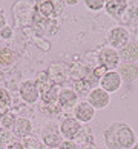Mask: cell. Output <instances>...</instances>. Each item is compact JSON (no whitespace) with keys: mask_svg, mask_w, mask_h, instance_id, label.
I'll list each match as a JSON object with an SVG mask.
<instances>
[{"mask_svg":"<svg viewBox=\"0 0 138 149\" xmlns=\"http://www.w3.org/2000/svg\"><path fill=\"white\" fill-rule=\"evenodd\" d=\"M104 140L109 149H132L135 143V134L128 125H110L104 132Z\"/></svg>","mask_w":138,"mask_h":149,"instance_id":"6da1fadb","label":"cell"},{"mask_svg":"<svg viewBox=\"0 0 138 149\" xmlns=\"http://www.w3.org/2000/svg\"><path fill=\"white\" fill-rule=\"evenodd\" d=\"M110 102V97L106 91H103L101 88H95L89 92L87 95V103L91 104L94 109H103L106 108Z\"/></svg>","mask_w":138,"mask_h":149,"instance_id":"7a4b0ae2","label":"cell"},{"mask_svg":"<svg viewBox=\"0 0 138 149\" xmlns=\"http://www.w3.org/2000/svg\"><path fill=\"white\" fill-rule=\"evenodd\" d=\"M100 85H101V89L109 92H115L120 89L121 86V79L120 75L115 72V71H107L101 79H100Z\"/></svg>","mask_w":138,"mask_h":149,"instance_id":"3957f363","label":"cell"},{"mask_svg":"<svg viewBox=\"0 0 138 149\" xmlns=\"http://www.w3.org/2000/svg\"><path fill=\"white\" fill-rule=\"evenodd\" d=\"M42 139H43V143L48 148H58L60 143H62V134H60V131L55 126L48 125L42 131Z\"/></svg>","mask_w":138,"mask_h":149,"instance_id":"277c9868","label":"cell"},{"mask_svg":"<svg viewBox=\"0 0 138 149\" xmlns=\"http://www.w3.org/2000/svg\"><path fill=\"white\" fill-rule=\"evenodd\" d=\"M80 129H81L80 121H77L75 118H66V120L62 121L60 134H62L66 140H72V139H77Z\"/></svg>","mask_w":138,"mask_h":149,"instance_id":"5b68a950","label":"cell"},{"mask_svg":"<svg viewBox=\"0 0 138 149\" xmlns=\"http://www.w3.org/2000/svg\"><path fill=\"white\" fill-rule=\"evenodd\" d=\"M20 95L26 103H35L40 97V91H38L35 81H23L20 86Z\"/></svg>","mask_w":138,"mask_h":149,"instance_id":"8992f818","label":"cell"},{"mask_svg":"<svg viewBox=\"0 0 138 149\" xmlns=\"http://www.w3.org/2000/svg\"><path fill=\"white\" fill-rule=\"evenodd\" d=\"M75 120L81 121V123H89L95 115V109L87 102H80L78 104H75Z\"/></svg>","mask_w":138,"mask_h":149,"instance_id":"52a82bcc","label":"cell"},{"mask_svg":"<svg viewBox=\"0 0 138 149\" xmlns=\"http://www.w3.org/2000/svg\"><path fill=\"white\" fill-rule=\"evenodd\" d=\"M100 62H101V66H104L109 71H112L115 66H118V62H120L118 52L112 48H104L100 52Z\"/></svg>","mask_w":138,"mask_h":149,"instance_id":"ba28073f","label":"cell"},{"mask_svg":"<svg viewBox=\"0 0 138 149\" xmlns=\"http://www.w3.org/2000/svg\"><path fill=\"white\" fill-rule=\"evenodd\" d=\"M62 3L63 2H42L37 5V9L40 11V14L43 17H57V15L62 13Z\"/></svg>","mask_w":138,"mask_h":149,"instance_id":"9c48e42d","label":"cell"},{"mask_svg":"<svg viewBox=\"0 0 138 149\" xmlns=\"http://www.w3.org/2000/svg\"><path fill=\"white\" fill-rule=\"evenodd\" d=\"M128 40H129V34L124 28H115L109 32V42L115 48H118V46L123 48L128 43Z\"/></svg>","mask_w":138,"mask_h":149,"instance_id":"30bf717a","label":"cell"},{"mask_svg":"<svg viewBox=\"0 0 138 149\" xmlns=\"http://www.w3.org/2000/svg\"><path fill=\"white\" fill-rule=\"evenodd\" d=\"M120 79H124L126 81H134L138 77V66L135 63H123L120 65L118 72Z\"/></svg>","mask_w":138,"mask_h":149,"instance_id":"8fae6325","label":"cell"},{"mask_svg":"<svg viewBox=\"0 0 138 149\" xmlns=\"http://www.w3.org/2000/svg\"><path fill=\"white\" fill-rule=\"evenodd\" d=\"M118 57L123 58L126 63H134L138 58V46L135 43H126V45L120 49Z\"/></svg>","mask_w":138,"mask_h":149,"instance_id":"7c38bea8","label":"cell"},{"mask_svg":"<svg viewBox=\"0 0 138 149\" xmlns=\"http://www.w3.org/2000/svg\"><path fill=\"white\" fill-rule=\"evenodd\" d=\"M58 103L62 104L63 108H71L75 106L77 102H78V95L75 94L74 89H62L58 92Z\"/></svg>","mask_w":138,"mask_h":149,"instance_id":"4fadbf2b","label":"cell"},{"mask_svg":"<svg viewBox=\"0 0 138 149\" xmlns=\"http://www.w3.org/2000/svg\"><path fill=\"white\" fill-rule=\"evenodd\" d=\"M12 129H14V134L17 137H28L32 132V125L28 118L21 117V118H15Z\"/></svg>","mask_w":138,"mask_h":149,"instance_id":"5bb4252c","label":"cell"},{"mask_svg":"<svg viewBox=\"0 0 138 149\" xmlns=\"http://www.w3.org/2000/svg\"><path fill=\"white\" fill-rule=\"evenodd\" d=\"M104 8L110 15L120 17L123 14V11L128 8V2L126 0H109V2H104Z\"/></svg>","mask_w":138,"mask_h":149,"instance_id":"9a60e30c","label":"cell"},{"mask_svg":"<svg viewBox=\"0 0 138 149\" xmlns=\"http://www.w3.org/2000/svg\"><path fill=\"white\" fill-rule=\"evenodd\" d=\"M40 94H42V100L45 103H54L58 98V88L54 83L48 85V86L43 88V89H40Z\"/></svg>","mask_w":138,"mask_h":149,"instance_id":"2e32d148","label":"cell"},{"mask_svg":"<svg viewBox=\"0 0 138 149\" xmlns=\"http://www.w3.org/2000/svg\"><path fill=\"white\" fill-rule=\"evenodd\" d=\"M92 83H95V81H91L89 79H86V77H85V79L77 80V83H75V94H77V95H89Z\"/></svg>","mask_w":138,"mask_h":149,"instance_id":"e0dca14e","label":"cell"},{"mask_svg":"<svg viewBox=\"0 0 138 149\" xmlns=\"http://www.w3.org/2000/svg\"><path fill=\"white\" fill-rule=\"evenodd\" d=\"M51 69H54V75H49V79H51V81L54 85H60V83H63L64 79H66V74H64V71L62 69V66L60 65H54Z\"/></svg>","mask_w":138,"mask_h":149,"instance_id":"ac0fdd59","label":"cell"},{"mask_svg":"<svg viewBox=\"0 0 138 149\" xmlns=\"http://www.w3.org/2000/svg\"><path fill=\"white\" fill-rule=\"evenodd\" d=\"M14 52H12V49H9V48H3V49H0V65H3V66H9V65H12L14 62Z\"/></svg>","mask_w":138,"mask_h":149,"instance_id":"d6986e66","label":"cell"},{"mask_svg":"<svg viewBox=\"0 0 138 149\" xmlns=\"http://www.w3.org/2000/svg\"><path fill=\"white\" fill-rule=\"evenodd\" d=\"M85 5L91 11H100L104 8V0H85Z\"/></svg>","mask_w":138,"mask_h":149,"instance_id":"ffe728a7","label":"cell"},{"mask_svg":"<svg viewBox=\"0 0 138 149\" xmlns=\"http://www.w3.org/2000/svg\"><path fill=\"white\" fill-rule=\"evenodd\" d=\"M11 102L9 92L6 89H0V106H8Z\"/></svg>","mask_w":138,"mask_h":149,"instance_id":"44dd1931","label":"cell"},{"mask_svg":"<svg viewBox=\"0 0 138 149\" xmlns=\"http://www.w3.org/2000/svg\"><path fill=\"white\" fill-rule=\"evenodd\" d=\"M14 121H15V117L12 114H6L5 117L2 118V125L5 128H11V126H14Z\"/></svg>","mask_w":138,"mask_h":149,"instance_id":"7402d4cb","label":"cell"},{"mask_svg":"<svg viewBox=\"0 0 138 149\" xmlns=\"http://www.w3.org/2000/svg\"><path fill=\"white\" fill-rule=\"evenodd\" d=\"M58 149H77V145H75L72 140H64V141L60 143Z\"/></svg>","mask_w":138,"mask_h":149,"instance_id":"603a6c76","label":"cell"},{"mask_svg":"<svg viewBox=\"0 0 138 149\" xmlns=\"http://www.w3.org/2000/svg\"><path fill=\"white\" fill-rule=\"evenodd\" d=\"M0 37L5 38V40H9V38L12 37V29H11L9 26H5V28L0 31Z\"/></svg>","mask_w":138,"mask_h":149,"instance_id":"cb8c5ba5","label":"cell"},{"mask_svg":"<svg viewBox=\"0 0 138 149\" xmlns=\"http://www.w3.org/2000/svg\"><path fill=\"white\" fill-rule=\"evenodd\" d=\"M106 72H107V69L104 68V66H101V65H100L97 69H94V72H92V74H94V77H97V79H98V77H103Z\"/></svg>","mask_w":138,"mask_h":149,"instance_id":"d4e9b609","label":"cell"},{"mask_svg":"<svg viewBox=\"0 0 138 149\" xmlns=\"http://www.w3.org/2000/svg\"><path fill=\"white\" fill-rule=\"evenodd\" d=\"M5 26H6V17H5L3 11H0V31H2Z\"/></svg>","mask_w":138,"mask_h":149,"instance_id":"484cf974","label":"cell"},{"mask_svg":"<svg viewBox=\"0 0 138 149\" xmlns=\"http://www.w3.org/2000/svg\"><path fill=\"white\" fill-rule=\"evenodd\" d=\"M8 149H25L23 145H20V143H11L8 146Z\"/></svg>","mask_w":138,"mask_h":149,"instance_id":"4316f807","label":"cell"},{"mask_svg":"<svg viewBox=\"0 0 138 149\" xmlns=\"http://www.w3.org/2000/svg\"><path fill=\"white\" fill-rule=\"evenodd\" d=\"M83 149H97V148L94 146L92 143H87V145H85V146H83Z\"/></svg>","mask_w":138,"mask_h":149,"instance_id":"83f0119b","label":"cell"},{"mask_svg":"<svg viewBox=\"0 0 138 149\" xmlns=\"http://www.w3.org/2000/svg\"><path fill=\"white\" fill-rule=\"evenodd\" d=\"M64 3L66 5H75V3H78V2H77V0H66Z\"/></svg>","mask_w":138,"mask_h":149,"instance_id":"f1b7e54d","label":"cell"},{"mask_svg":"<svg viewBox=\"0 0 138 149\" xmlns=\"http://www.w3.org/2000/svg\"><path fill=\"white\" fill-rule=\"evenodd\" d=\"M135 149H138V145H137V146H135Z\"/></svg>","mask_w":138,"mask_h":149,"instance_id":"f546056e","label":"cell"}]
</instances>
